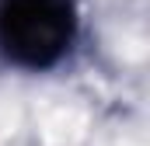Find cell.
Returning <instances> with one entry per match:
<instances>
[{"mask_svg": "<svg viewBox=\"0 0 150 146\" xmlns=\"http://www.w3.org/2000/svg\"><path fill=\"white\" fill-rule=\"evenodd\" d=\"M74 38L70 0H0V45L25 66L56 63Z\"/></svg>", "mask_w": 150, "mask_h": 146, "instance_id": "cell-1", "label": "cell"}]
</instances>
